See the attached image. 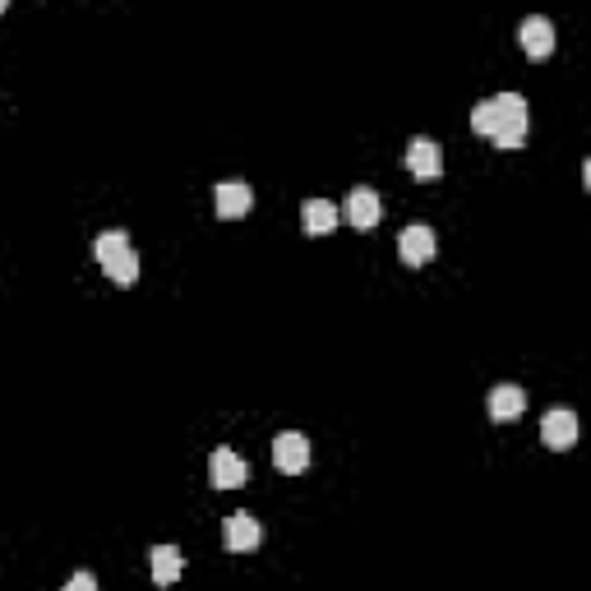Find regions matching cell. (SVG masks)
I'll return each mask as SVG.
<instances>
[{"mask_svg": "<svg viewBox=\"0 0 591 591\" xmlns=\"http://www.w3.org/2000/svg\"><path fill=\"white\" fill-rule=\"evenodd\" d=\"M222 541H227V550H236V555L259 550V541H264V522L254 518V513H231L227 531H222Z\"/></svg>", "mask_w": 591, "mask_h": 591, "instance_id": "7", "label": "cell"}, {"mask_svg": "<svg viewBox=\"0 0 591 591\" xmlns=\"http://www.w3.org/2000/svg\"><path fill=\"white\" fill-rule=\"evenodd\" d=\"M273 462H278V471H287V476L305 471L310 467V439L296 435V430H282V435L273 439Z\"/></svg>", "mask_w": 591, "mask_h": 591, "instance_id": "5", "label": "cell"}, {"mask_svg": "<svg viewBox=\"0 0 591 591\" xmlns=\"http://www.w3.org/2000/svg\"><path fill=\"white\" fill-rule=\"evenodd\" d=\"M218 213L222 218H245L250 213V204H254V194H250V185L245 181H218Z\"/></svg>", "mask_w": 591, "mask_h": 591, "instance_id": "13", "label": "cell"}, {"mask_svg": "<svg viewBox=\"0 0 591 591\" xmlns=\"http://www.w3.org/2000/svg\"><path fill=\"white\" fill-rule=\"evenodd\" d=\"M518 42L531 61H545V56L555 51V24H550L545 14H527V19L518 24Z\"/></svg>", "mask_w": 591, "mask_h": 591, "instance_id": "3", "label": "cell"}, {"mask_svg": "<svg viewBox=\"0 0 591 591\" xmlns=\"http://www.w3.org/2000/svg\"><path fill=\"white\" fill-rule=\"evenodd\" d=\"M250 467H245L241 453H231V448H218L213 458H208V481L218 485V490H241Z\"/></svg>", "mask_w": 591, "mask_h": 591, "instance_id": "4", "label": "cell"}, {"mask_svg": "<svg viewBox=\"0 0 591 591\" xmlns=\"http://www.w3.org/2000/svg\"><path fill=\"white\" fill-rule=\"evenodd\" d=\"M347 222L351 227H361V231H370V227H379V213H384V204H379V194L370 190V185H356V190L347 194Z\"/></svg>", "mask_w": 591, "mask_h": 591, "instance_id": "10", "label": "cell"}, {"mask_svg": "<svg viewBox=\"0 0 591 591\" xmlns=\"http://www.w3.org/2000/svg\"><path fill=\"white\" fill-rule=\"evenodd\" d=\"M338 204L333 199H305V208H301V222H305V231L310 236H328V231L338 227Z\"/></svg>", "mask_w": 591, "mask_h": 591, "instance_id": "14", "label": "cell"}, {"mask_svg": "<svg viewBox=\"0 0 591 591\" xmlns=\"http://www.w3.org/2000/svg\"><path fill=\"white\" fill-rule=\"evenodd\" d=\"M471 130L485 134V139L499 130V107H495V97H485V102H476V107H471Z\"/></svg>", "mask_w": 591, "mask_h": 591, "instance_id": "15", "label": "cell"}, {"mask_svg": "<svg viewBox=\"0 0 591 591\" xmlns=\"http://www.w3.org/2000/svg\"><path fill=\"white\" fill-rule=\"evenodd\" d=\"M97 264L107 268V278L121 282V287H130V282L139 278V259H134L125 231H102V236H97Z\"/></svg>", "mask_w": 591, "mask_h": 591, "instance_id": "1", "label": "cell"}, {"mask_svg": "<svg viewBox=\"0 0 591 591\" xmlns=\"http://www.w3.org/2000/svg\"><path fill=\"white\" fill-rule=\"evenodd\" d=\"M495 107H499V130L490 134L495 148H504V153H508V148H522V139H527V97L499 93Z\"/></svg>", "mask_w": 591, "mask_h": 591, "instance_id": "2", "label": "cell"}, {"mask_svg": "<svg viewBox=\"0 0 591 591\" xmlns=\"http://www.w3.org/2000/svg\"><path fill=\"white\" fill-rule=\"evenodd\" d=\"M402 162H407V171H411V176H421V181H435L439 171H444L439 144H435V139H425V134H416V139H411V144H407V157H402Z\"/></svg>", "mask_w": 591, "mask_h": 591, "instance_id": "6", "label": "cell"}, {"mask_svg": "<svg viewBox=\"0 0 591 591\" xmlns=\"http://www.w3.org/2000/svg\"><path fill=\"white\" fill-rule=\"evenodd\" d=\"M61 591H97V578H93V573H74Z\"/></svg>", "mask_w": 591, "mask_h": 591, "instance_id": "16", "label": "cell"}, {"mask_svg": "<svg viewBox=\"0 0 591 591\" xmlns=\"http://www.w3.org/2000/svg\"><path fill=\"white\" fill-rule=\"evenodd\" d=\"M490 416L495 421H518L522 411H527V393H522L518 384H499V388H490Z\"/></svg>", "mask_w": 591, "mask_h": 591, "instance_id": "12", "label": "cell"}, {"mask_svg": "<svg viewBox=\"0 0 591 591\" xmlns=\"http://www.w3.org/2000/svg\"><path fill=\"white\" fill-rule=\"evenodd\" d=\"M541 439L550 448H559V453L573 448V444H578V416H573L568 407H550V411H545V421H541Z\"/></svg>", "mask_w": 591, "mask_h": 591, "instance_id": "8", "label": "cell"}, {"mask_svg": "<svg viewBox=\"0 0 591 591\" xmlns=\"http://www.w3.org/2000/svg\"><path fill=\"white\" fill-rule=\"evenodd\" d=\"M398 254L407 259V268H425L430 259H435V231L425 227V222L407 227V231L398 236Z\"/></svg>", "mask_w": 591, "mask_h": 591, "instance_id": "9", "label": "cell"}, {"mask_svg": "<svg viewBox=\"0 0 591 591\" xmlns=\"http://www.w3.org/2000/svg\"><path fill=\"white\" fill-rule=\"evenodd\" d=\"M148 568H153V582H157V587H171V582L181 578L185 555L176 550V545H153V550H148Z\"/></svg>", "mask_w": 591, "mask_h": 591, "instance_id": "11", "label": "cell"}]
</instances>
